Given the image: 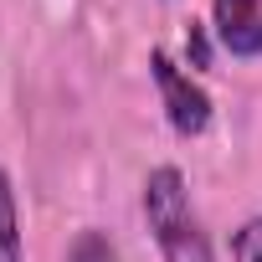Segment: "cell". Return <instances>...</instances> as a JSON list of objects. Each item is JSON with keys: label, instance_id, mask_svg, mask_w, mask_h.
Segmentation results:
<instances>
[{"label": "cell", "instance_id": "3", "mask_svg": "<svg viewBox=\"0 0 262 262\" xmlns=\"http://www.w3.org/2000/svg\"><path fill=\"white\" fill-rule=\"evenodd\" d=\"M211 31L231 57H262V0H211Z\"/></svg>", "mask_w": 262, "mask_h": 262}, {"label": "cell", "instance_id": "1", "mask_svg": "<svg viewBox=\"0 0 262 262\" xmlns=\"http://www.w3.org/2000/svg\"><path fill=\"white\" fill-rule=\"evenodd\" d=\"M144 221L165 262H216L211 236L190 206V185L180 165H155L144 175Z\"/></svg>", "mask_w": 262, "mask_h": 262}, {"label": "cell", "instance_id": "2", "mask_svg": "<svg viewBox=\"0 0 262 262\" xmlns=\"http://www.w3.org/2000/svg\"><path fill=\"white\" fill-rule=\"evenodd\" d=\"M149 72H155V88H160V103H165L170 128H175L180 139L206 134V128H211V93H206L190 72H180V62H175L165 47L149 52Z\"/></svg>", "mask_w": 262, "mask_h": 262}, {"label": "cell", "instance_id": "5", "mask_svg": "<svg viewBox=\"0 0 262 262\" xmlns=\"http://www.w3.org/2000/svg\"><path fill=\"white\" fill-rule=\"evenodd\" d=\"M67 262H118V247H113V236H108V231L88 226V231H77V236H72Z\"/></svg>", "mask_w": 262, "mask_h": 262}, {"label": "cell", "instance_id": "6", "mask_svg": "<svg viewBox=\"0 0 262 262\" xmlns=\"http://www.w3.org/2000/svg\"><path fill=\"white\" fill-rule=\"evenodd\" d=\"M231 262H262V216L242 221V231L231 236Z\"/></svg>", "mask_w": 262, "mask_h": 262}, {"label": "cell", "instance_id": "4", "mask_svg": "<svg viewBox=\"0 0 262 262\" xmlns=\"http://www.w3.org/2000/svg\"><path fill=\"white\" fill-rule=\"evenodd\" d=\"M0 262H26L21 247V211H16V180L0 165Z\"/></svg>", "mask_w": 262, "mask_h": 262}]
</instances>
